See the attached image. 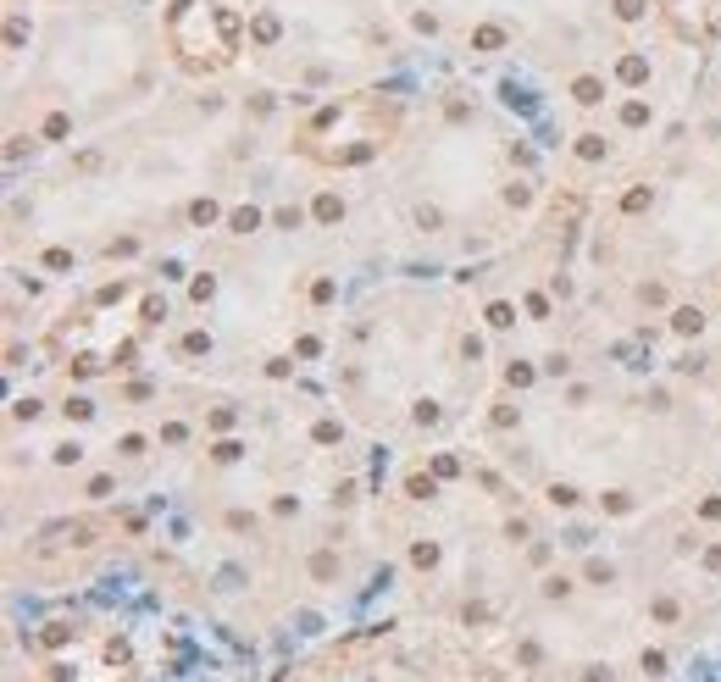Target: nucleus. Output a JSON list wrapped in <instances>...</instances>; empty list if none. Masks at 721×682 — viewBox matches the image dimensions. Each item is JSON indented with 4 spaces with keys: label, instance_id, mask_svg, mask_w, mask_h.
<instances>
[{
    "label": "nucleus",
    "instance_id": "39448f33",
    "mask_svg": "<svg viewBox=\"0 0 721 682\" xmlns=\"http://www.w3.org/2000/svg\"><path fill=\"white\" fill-rule=\"evenodd\" d=\"M217 217H222V211H217V200H195V205H189V222H200V227H211Z\"/></svg>",
    "mask_w": 721,
    "mask_h": 682
},
{
    "label": "nucleus",
    "instance_id": "4468645a",
    "mask_svg": "<svg viewBox=\"0 0 721 682\" xmlns=\"http://www.w3.org/2000/svg\"><path fill=\"white\" fill-rule=\"evenodd\" d=\"M644 205H649V189H627L622 211H644Z\"/></svg>",
    "mask_w": 721,
    "mask_h": 682
},
{
    "label": "nucleus",
    "instance_id": "9b49d317",
    "mask_svg": "<svg viewBox=\"0 0 721 682\" xmlns=\"http://www.w3.org/2000/svg\"><path fill=\"white\" fill-rule=\"evenodd\" d=\"M339 217H344L339 195H322V200H317V222H339Z\"/></svg>",
    "mask_w": 721,
    "mask_h": 682
},
{
    "label": "nucleus",
    "instance_id": "0eeeda50",
    "mask_svg": "<svg viewBox=\"0 0 721 682\" xmlns=\"http://www.w3.org/2000/svg\"><path fill=\"white\" fill-rule=\"evenodd\" d=\"M671 327H677V333H699V327H705V317H699L693 305H683V311L671 317Z\"/></svg>",
    "mask_w": 721,
    "mask_h": 682
},
{
    "label": "nucleus",
    "instance_id": "7ed1b4c3",
    "mask_svg": "<svg viewBox=\"0 0 721 682\" xmlns=\"http://www.w3.org/2000/svg\"><path fill=\"white\" fill-rule=\"evenodd\" d=\"M499 45H505V28H494V23H483V28L472 33V50H483V56H489V50H499Z\"/></svg>",
    "mask_w": 721,
    "mask_h": 682
},
{
    "label": "nucleus",
    "instance_id": "9d476101",
    "mask_svg": "<svg viewBox=\"0 0 721 682\" xmlns=\"http://www.w3.org/2000/svg\"><path fill=\"white\" fill-rule=\"evenodd\" d=\"M256 227H261V211H256V205L233 211V233H256Z\"/></svg>",
    "mask_w": 721,
    "mask_h": 682
},
{
    "label": "nucleus",
    "instance_id": "f03ea898",
    "mask_svg": "<svg viewBox=\"0 0 721 682\" xmlns=\"http://www.w3.org/2000/svg\"><path fill=\"white\" fill-rule=\"evenodd\" d=\"M572 100H577V106H599V100H605V84H599V78H577V84H572Z\"/></svg>",
    "mask_w": 721,
    "mask_h": 682
},
{
    "label": "nucleus",
    "instance_id": "f257e3e1",
    "mask_svg": "<svg viewBox=\"0 0 721 682\" xmlns=\"http://www.w3.org/2000/svg\"><path fill=\"white\" fill-rule=\"evenodd\" d=\"M278 33H283V23H278L272 11H261V17L250 23V39H256V45H278Z\"/></svg>",
    "mask_w": 721,
    "mask_h": 682
},
{
    "label": "nucleus",
    "instance_id": "1a4fd4ad",
    "mask_svg": "<svg viewBox=\"0 0 721 682\" xmlns=\"http://www.w3.org/2000/svg\"><path fill=\"white\" fill-rule=\"evenodd\" d=\"M577 156H583V161H599V156H605V139H599V133H583V139H577Z\"/></svg>",
    "mask_w": 721,
    "mask_h": 682
},
{
    "label": "nucleus",
    "instance_id": "20e7f679",
    "mask_svg": "<svg viewBox=\"0 0 721 682\" xmlns=\"http://www.w3.org/2000/svg\"><path fill=\"white\" fill-rule=\"evenodd\" d=\"M616 72H622V84H644V78H649V62H644V56H622Z\"/></svg>",
    "mask_w": 721,
    "mask_h": 682
},
{
    "label": "nucleus",
    "instance_id": "ddd939ff",
    "mask_svg": "<svg viewBox=\"0 0 721 682\" xmlns=\"http://www.w3.org/2000/svg\"><path fill=\"white\" fill-rule=\"evenodd\" d=\"M489 322L494 327H511L516 317H511V305H505V300H494V305H489Z\"/></svg>",
    "mask_w": 721,
    "mask_h": 682
},
{
    "label": "nucleus",
    "instance_id": "2eb2a0df",
    "mask_svg": "<svg viewBox=\"0 0 721 682\" xmlns=\"http://www.w3.org/2000/svg\"><path fill=\"white\" fill-rule=\"evenodd\" d=\"M411 560H416V566H433V560H438V550H433V544H416V550H411Z\"/></svg>",
    "mask_w": 721,
    "mask_h": 682
},
{
    "label": "nucleus",
    "instance_id": "423d86ee",
    "mask_svg": "<svg viewBox=\"0 0 721 682\" xmlns=\"http://www.w3.org/2000/svg\"><path fill=\"white\" fill-rule=\"evenodd\" d=\"M67 133H72V117L67 111H50L45 117V139H67Z\"/></svg>",
    "mask_w": 721,
    "mask_h": 682
},
{
    "label": "nucleus",
    "instance_id": "f8f14e48",
    "mask_svg": "<svg viewBox=\"0 0 721 682\" xmlns=\"http://www.w3.org/2000/svg\"><path fill=\"white\" fill-rule=\"evenodd\" d=\"M644 11H649V0H616V17H622V23H638Z\"/></svg>",
    "mask_w": 721,
    "mask_h": 682
},
{
    "label": "nucleus",
    "instance_id": "6e6552de",
    "mask_svg": "<svg viewBox=\"0 0 721 682\" xmlns=\"http://www.w3.org/2000/svg\"><path fill=\"white\" fill-rule=\"evenodd\" d=\"M622 123H627V128H644V123H649V106H644V100H627V106H622Z\"/></svg>",
    "mask_w": 721,
    "mask_h": 682
}]
</instances>
